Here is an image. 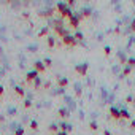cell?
<instances>
[{"label":"cell","instance_id":"obj_1","mask_svg":"<svg viewBox=\"0 0 135 135\" xmlns=\"http://www.w3.org/2000/svg\"><path fill=\"white\" fill-rule=\"evenodd\" d=\"M88 70H89V64H88V62H83V64H80V65L75 67V72H76L80 76H86V75H88Z\"/></svg>","mask_w":135,"mask_h":135},{"label":"cell","instance_id":"obj_2","mask_svg":"<svg viewBox=\"0 0 135 135\" xmlns=\"http://www.w3.org/2000/svg\"><path fill=\"white\" fill-rule=\"evenodd\" d=\"M81 19H83V16H81V15H73V16L69 19V26H70L72 29H78V26H80Z\"/></svg>","mask_w":135,"mask_h":135},{"label":"cell","instance_id":"obj_3","mask_svg":"<svg viewBox=\"0 0 135 135\" xmlns=\"http://www.w3.org/2000/svg\"><path fill=\"white\" fill-rule=\"evenodd\" d=\"M62 45H64V46H69V48H73V46L78 45V41H76L72 35H67V37L62 38Z\"/></svg>","mask_w":135,"mask_h":135},{"label":"cell","instance_id":"obj_4","mask_svg":"<svg viewBox=\"0 0 135 135\" xmlns=\"http://www.w3.org/2000/svg\"><path fill=\"white\" fill-rule=\"evenodd\" d=\"M33 70L40 75V73H45L46 72V67H45V64H43V60H35L33 62Z\"/></svg>","mask_w":135,"mask_h":135},{"label":"cell","instance_id":"obj_5","mask_svg":"<svg viewBox=\"0 0 135 135\" xmlns=\"http://www.w3.org/2000/svg\"><path fill=\"white\" fill-rule=\"evenodd\" d=\"M38 78V73L35 72V70H30V72H27L26 73V81L29 83V84H33V81Z\"/></svg>","mask_w":135,"mask_h":135},{"label":"cell","instance_id":"obj_6","mask_svg":"<svg viewBox=\"0 0 135 135\" xmlns=\"http://www.w3.org/2000/svg\"><path fill=\"white\" fill-rule=\"evenodd\" d=\"M108 113H110V116H111L113 119H116V121H118V119H121V111H119L116 107H111Z\"/></svg>","mask_w":135,"mask_h":135},{"label":"cell","instance_id":"obj_7","mask_svg":"<svg viewBox=\"0 0 135 135\" xmlns=\"http://www.w3.org/2000/svg\"><path fill=\"white\" fill-rule=\"evenodd\" d=\"M69 78H65V76H59L57 78V86L59 88H67V86H69Z\"/></svg>","mask_w":135,"mask_h":135},{"label":"cell","instance_id":"obj_8","mask_svg":"<svg viewBox=\"0 0 135 135\" xmlns=\"http://www.w3.org/2000/svg\"><path fill=\"white\" fill-rule=\"evenodd\" d=\"M69 110H67V108H60L59 111H57V116L60 118V119H67V118H69Z\"/></svg>","mask_w":135,"mask_h":135},{"label":"cell","instance_id":"obj_9","mask_svg":"<svg viewBox=\"0 0 135 135\" xmlns=\"http://www.w3.org/2000/svg\"><path fill=\"white\" fill-rule=\"evenodd\" d=\"M15 94H16L18 97H21V99H24V97H26L24 89H22V88H19V86H16V88H15Z\"/></svg>","mask_w":135,"mask_h":135},{"label":"cell","instance_id":"obj_10","mask_svg":"<svg viewBox=\"0 0 135 135\" xmlns=\"http://www.w3.org/2000/svg\"><path fill=\"white\" fill-rule=\"evenodd\" d=\"M59 129H60V132H67V133H69V132L72 130V126H69V124H67V122H62Z\"/></svg>","mask_w":135,"mask_h":135},{"label":"cell","instance_id":"obj_11","mask_svg":"<svg viewBox=\"0 0 135 135\" xmlns=\"http://www.w3.org/2000/svg\"><path fill=\"white\" fill-rule=\"evenodd\" d=\"M52 13H54V10H46V11H43V13H38V16H40V18H51Z\"/></svg>","mask_w":135,"mask_h":135},{"label":"cell","instance_id":"obj_12","mask_svg":"<svg viewBox=\"0 0 135 135\" xmlns=\"http://www.w3.org/2000/svg\"><path fill=\"white\" fill-rule=\"evenodd\" d=\"M46 45H48V48H54L56 46V38L54 37H48L46 38Z\"/></svg>","mask_w":135,"mask_h":135},{"label":"cell","instance_id":"obj_13","mask_svg":"<svg viewBox=\"0 0 135 135\" xmlns=\"http://www.w3.org/2000/svg\"><path fill=\"white\" fill-rule=\"evenodd\" d=\"M48 130H49L51 133H54V135H56V133L59 132V127H57L56 124H49V127H48Z\"/></svg>","mask_w":135,"mask_h":135},{"label":"cell","instance_id":"obj_14","mask_svg":"<svg viewBox=\"0 0 135 135\" xmlns=\"http://www.w3.org/2000/svg\"><path fill=\"white\" fill-rule=\"evenodd\" d=\"M48 32H49V27H45V29H41V30L38 32V37H40V38H41V37H46Z\"/></svg>","mask_w":135,"mask_h":135},{"label":"cell","instance_id":"obj_15","mask_svg":"<svg viewBox=\"0 0 135 135\" xmlns=\"http://www.w3.org/2000/svg\"><path fill=\"white\" fill-rule=\"evenodd\" d=\"M121 111V118L122 119H130V113L129 111H126V110H119Z\"/></svg>","mask_w":135,"mask_h":135},{"label":"cell","instance_id":"obj_16","mask_svg":"<svg viewBox=\"0 0 135 135\" xmlns=\"http://www.w3.org/2000/svg\"><path fill=\"white\" fill-rule=\"evenodd\" d=\"M43 64H45V67H46V69H49V67L52 65V60H51L49 57H45V59H43Z\"/></svg>","mask_w":135,"mask_h":135},{"label":"cell","instance_id":"obj_17","mask_svg":"<svg viewBox=\"0 0 135 135\" xmlns=\"http://www.w3.org/2000/svg\"><path fill=\"white\" fill-rule=\"evenodd\" d=\"M127 67H130V69H133L135 67V57H130V59H127Z\"/></svg>","mask_w":135,"mask_h":135},{"label":"cell","instance_id":"obj_18","mask_svg":"<svg viewBox=\"0 0 135 135\" xmlns=\"http://www.w3.org/2000/svg\"><path fill=\"white\" fill-rule=\"evenodd\" d=\"M73 38H75L76 41H83V38H84V35H83L81 32H76V33L73 35Z\"/></svg>","mask_w":135,"mask_h":135},{"label":"cell","instance_id":"obj_19","mask_svg":"<svg viewBox=\"0 0 135 135\" xmlns=\"http://www.w3.org/2000/svg\"><path fill=\"white\" fill-rule=\"evenodd\" d=\"M29 126H30V129H32V130H38V122H37L35 119H32Z\"/></svg>","mask_w":135,"mask_h":135},{"label":"cell","instance_id":"obj_20","mask_svg":"<svg viewBox=\"0 0 135 135\" xmlns=\"http://www.w3.org/2000/svg\"><path fill=\"white\" fill-rule=\"evenodd\" d=\"M89 129H91V130H94V132H95V130H97V129H99V126H97V122H94V121H91V122H89Z\"/></svg>","mask_w":135,"mask_h":135},{"label":"cell","instance_id":"obj_21","mask_svg":"<svg viewBox=\"0 0 135 135\" xmlns=\"http://www.w3.org/2000/svg\"><path fill=\"white\" fill-rule=\"evenodd\" d=\"M130 72H132L130 67H126V69L122 70V76H129V75H130Z\"/></svg>","mask_w":135,"mask_h":135},{"label":"cell","instance_id":"obj_22","mask_svg":"<svg viewBox=\"0 0 135 135\" xmlns=\"http://www.w3.org/2000/svg\"><path fill=\"white\" fill-rule=\"evenodd\" d=\"M40 86H41V80H40V76H38V78L33 81V88H35V89H38Z\"/></svg>","mask_w":135,"mask_h":135},{"label":"cell","instance_id":"obj_23","mask_svg":"<svg viewBox=\"0 0 135 135\" xmlns=\"http://www.w3.org/2000/svg\"><path fill=\"white\" fill-rule=\"evenodd\" d=\"M103 54H105V56H110V54H111V48H110V46H105V48H103Z\"/></svg>","mask_w":135,"mask_h":135},{"label":"cell","instance_id":"obj_24","mask_svg":"<svg viewBox=\"0 0 135 135\" xmlns=\"http://www.w3.org/2000/svg\"><path fill=\"white\" fill-rule=\"evenodd\" d=\"M15 135H24V129L22 127H18L16 132H15Z\"/></svg>","mask_w":135,"mask_h":135},{"label":"cell","instance_id":"obj_25","mask_svg":"<svg viewBox=\"0 0 135 135\" xmlns=\"http://www.w3.org/2000/svg\"><path fill=\"white\" fill-rule=\"evenodd\" d=\"M81 16H83V18H89V16H91V11H89V10H84Z\"/></svg>","mask_w":135,"mask_h":135},{"label":"cell","instance_id":"obj_26","mask_svg":"<svg viewBox=\"0 0 135 135\" xmlns=\"http://www.w3.org/2000/svg\"><path fill=\"white\" fill-rule=\"evenodd\" d=\"M30 107H32V102L30 100H26L24 102V108H30Z\"/></svg>","mask_w":135,"mask_h":135},{"label":"cell","instance_id":"obj_27","mask_svg":"<svg viewBox=\"0 0 135 135\" xmlns=\"http://www.w3.org/2000/svg\"><path fill=\"white\" fill-rule=\"evenodd\" d=\"M73 5H75V0H67V7H69V8L73 7Z\"/></svg>","mask_w":135,"mask_h":135},{"label":"cell","instance_id":"obj_28","mask_svg":"<svg viewBox=\"0 0 135 135\" xmlns=\"http://www.w3.org/2000/svg\"><path fill=\"white\" fill-rule=\"evenodd\" d=\"M126 103H133V99H132L130 95H127V97H126Z\"/></svg>","mask_w":135,"mask_h":135},{"label":"cell","instance_id":"obj_29","mask_svg":"<svg viewBox=\"0 0 135 135\" xmlns=\"http://www.w3.org/2000/svg\"><path fill=\"white\" fill-rule=\"evenodd\" d=\"M130 30H132V32L135 33V19H133V21L130 22Z\"/></svg>","mask_w":135,"mask_h":135},{"label":"cell","instance_id":"obj_30","mask_svg":"<svg viewBox=\"0 0 135 135\" xmlns=\"http://www.w3.org/2000/svg\"><path fill=\"white\" fill-rule=\"evenodd\" d=\"M3 92H5V89H3V86H2V84H0V97L3 95Z\"/></svg>","mask_w":135,"mask_h":135},{"label":"cell","instance_id":"obj_31","mask_svg":"<svg viewBox=\"0 0 135 135\" xmlns=\"http://www.w3.org/2000/svg\"><path fill=\"white\" fill-rule=\"evenodd\" d=\"M49 86H51V83H49V81H46V83H45V86H43V88H45V89H49Z\"/></svg>","mask_w":135,"mask_h":135},{"label":"cell","instance_id":"obj_32","mask_svg":"<svg viewBox=\"0 0 135 135\" xmlns=\"http://www.w3.org/2000/svg\"><path fill=\"white\" fill-rule=\"evenodd\" d=\"M56 135H69V133H67V132H60V130H59V132H57Z\"/></svg>","mask_w":135,"mask_h":135},{"label":"cell","instance_id":"obj_33","mask_svg":"<svg viewBox=\"0 0 135 135\" xmlns=\"http://www.w3.org/2000/svg\"><path fill=\"white\" fill-rule=\"evenodd\" d=\"M130 127H132V129H135V121H132V122H130Z\"/></svg>","mask_w":135,"mask_h":135},{"label":"cell","instance_id":"obj_34","mask_svg":"<svg viewBox=\"0 0 135 135\" xmlns=\"http://www.w3.org/2000/svg\"><path fill=\"white\" fill-rule=\"evenodd\" d=\"M103 135H110V132H108V130H105V132H103Z\"/></svg>","mask_w":135,"mask_h":135},{"label":"cell","instance_id":"obj_35","mask_svg":"<svg viewBox=\"0 0 135 135\" xmlns=\"http://www.w3.org/2000/svg\"><path fill=\"white\" fill-rule=\"evenodd\" d=\"M133 105H135V100H133Z\"/></svg>","mask_w":135,"mask_h":135},{"label":"cell","instance_id":"obj_36","mask_svg":"<svg viewBox=\"0 0 135 135\" xmlns=\"http://www.w3.org/2000/svg\"><path fill=\"white\" fill-rule=\"evenodd\" d=\"M0 102H2V100H0Z\"/></svg>","mask_w":135,"mask_h":135}]
</instances>
